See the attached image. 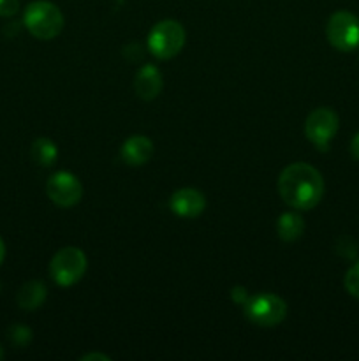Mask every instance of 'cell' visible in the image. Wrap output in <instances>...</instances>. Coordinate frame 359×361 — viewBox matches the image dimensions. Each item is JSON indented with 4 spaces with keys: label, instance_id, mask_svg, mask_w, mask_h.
Returning a JSON list of instances; mask_svg holds the SVG:
<instances>
[{
    "label": "cell",
    "instance_id": "obj_1",
    "mask_svg": "<svg viewBox=\"0 0 359 361\" xmlns=\"http://www.w3.org/2000/svg\"><path fill=\"white\" fill-rule=\"evenodd\" d=\"M278 192L289 207L296 210H312L322 200V175L306 162H296L282 171Z\"/></svg>",
    "mask_w": 359,
    "mask_h": 361
},
{
    "label": "cell",
    "instance_id": "obj_2",
    "mask_svg": "<svg viewBox=\"0 0 359 361\" xmlns=\"http://www.w3.org/2000/svg\"><path fill=\"white\" fill-rule=\"evenodd\" d=\"M23 23L34 37L41 41L55 39L63 28V14L48 0H35L28 4L23 14Z\"/></svg>",
    "mask_w": 359,
    "mask_h": 361
},
{
    "label": "cell",
    "instance_id": "obj_3",
    "mask_svg": "<svg viewBox=\"0 0 359 361\" xmlns=\"http://www.w3.org/2000/svg\"><path fill=\"white\" fill-rule=\"evenodd\" d=\"M183 44H185V28L175 20L158 21L148 35V48L160 60L178 55Z\"/></svg>",
    "mask_w": 359,
    "mask_h": 361
},
{
    "label": "cell",
    "instance_id": "obj_4",
    "mask_svg": "<svg viewBox=\"0 0 359 361\" xmlns=\"http://www.w3.org/2000/svg\"><path fill=\"white\" fill-rule=\"evenodd\" d=\"M84 271H87V256L83 250L76 249V247L60 249L49 263V274H51L53 281L63 288L81 281Z\"/></svg>",
    "mask_w": 359,
    "mask_h": 361
},
{
    "label": "cell",
    "instance_id": "obj_5",
    "mask_svg": "<svg viewBox=\"0 0 359 361\" xmlns=\"http://www.w3.org/2000/svg\"><path fill=\"white\" fill-rule=\"evenodd\" d=\"M245 316L259 326H275L285 319L287 305L280 296L264 293V295L250 296L248 302L245 303Z\"/></svg>",
    "mask_w": 359,
    "mask_h": 361
},
{
    "label": "cell",
    "instance_id": "obj_6",
    "mask_svg": "<svg viewBox=\"0 0 359 361\" xmlns=\"http://www.w3.org/2000/svg\"><path fill=\"white\" fill-rule=\"evenodd\" d=\"M326 34L333 48L352 51L359 46V18L348 11H338L327 20Z\"/></svg>",
    "mask_w": 359,
    "mask_h": 361
},
{
    "label": "cell",
    "instance_id": "obj_7",
    "mask_svg": "<svg viewBox=\"0 0 359 361\" xmlns=\"http://www.w3.org/2000/svg\"><path fill=\"white\" fill-rule=\"evenodd\" d=\"M338 115L329 108H319L308 115L305 122V134L320 152L329 148L331 140L338 133Z\"/></svg>",
    "mask_w": 359,
    "mask_h": 361
},
{
    "label": "cell",
    "instance_id": "obj_8",
    "mask_svg": "<svg viewBox=\"0 0 359 361\" xmlns=\"http://www.w3.org/2000/svg\"><path fill=\"white\" fill-rule=\"evenodd\" d=\"M46 192L56 207L70 208L80 203V200L83 197V185L73 173L58 171L48 180Z\"/></svg>",
    "mask_w": 359,
    "mask_h": 361
},
{
    "label": "cell",
    "instance_id": "obj_9",
    "mask_svg": "<svg viewBox=\"0 0 359 361\" xmlns=\"http://www.w3.org/2000/svg\"><path fill=\"white\" fill-rule=\"evenodd\" d=\"M206 207V200L196 189H180L171 197V210L185 219L199 217Z\"/></svg>",
    "mask_w": 359,
    "mask_h": 361
},
{
    "label": "cell",
    "instance_id": "obj_10",
    "mask_svg": "<svg viewBox=\"0 0 359 361\" xmlns=\"http://www.w3.org/2000/svg\"><path fill=\"white\" fill-rule=\"evenodd\" d=\"M162 85H164L162 74L155 66H143L137 71L134 88H136L137 97H141L143 101H151L157 97L162 90Z\"/></svg>",
    "mask_w": 359,
    "mask_h": 361
},
{
    "label": "cell",
    "instance_id": "obj_11",
    "mask_svg": "<svg viewBox=\"0 0 359 361\" xmlns=\"http://www.w3.org/2000/svg\"><path fill=\"white\" fill-rule=\"evenodd\" d=\"M153 155V143L146 136H130L122 147V159L129 166H143Z\"/></svg>",
    "mask_w": 359,
    "mask_h": 361
},
{
    "label": "cell",
    "instance_id": "obj_12",
    "mask_svg": "<svg viewBox=\"0 0 359 361\" xmlns=\"http://www.w3.org/2000/svg\"><path fill=\"white\" fill-rule=\"evenodd\" d=\"M48 289L41 281H30L18 291V305L25 310H35L44 303Z\"/></svg>",
    "mask_w": 359,
    "mask_h": 361
},
{
    "label": "cell",
    "instance_id": "obj_13",
    "mask_svg": "<svg viewBox=\"0 0 359 361\" xmlns=\"http://www.w3.org/2000/svg\"><path fill=\"white\" fill-rule=\"evenodd\" d=\"M277 231L284 242H294L305 231V222H303L301 215L294 214V212H287V214L280 215V219H278Z\"/></svg>",
    "mask_w": 359,
    "mask_h": 361
},
{
    "label": "cell",
    "instance_id": "obj_14",
    "mask_svg": "<svg viewBox=\"0 0 359 361\" xmlns=\"http://www.w3.org/2000/svg\"><path fill=\"white\" fill-rule=\"evenodd\" d=\"M30 155L35 164L49 168V166L55 164L56 157H58V150H56V145L49 141L48 137H39L32 143Z\"/></svg>",
    "mask_w": 359,
    "mask_h": 361
},
{
    "label": "cell",
    "instance_id": "obj_15",
    "mask_svg": "<svg viewBox=\"0 0 359 361\" xmlns=\"http://www.w3.org/2000/svg\"><path fill=\"white\" fill-rule=\"evenodd\" d=\"M344 286L345 289H347L348 295L359 300V263L352 264V267L348 268V271L345 274Z\"/></svg>",
    "mask_w": 359,
    "mask_h": 361
},
{
    "label": "cell",
    "instance_id": "obj_16",
    "mask_svg": "<svg viewBox=\"0 0 359 361\" xmlns=\"http://www.w3.org/2000/svg\"><path fill=\"white\" fill-rule=\"evenodd\" d=\"M9 341L18 348H25L32 341V330L27 326H21V324H16L9 330Z\"/></svg>",
    "mask_w": 359,
    "mask_h": 361
},
{
    "label": "cell",
    "instance_id": "obj_17",
    "mask_svg": "<svg viewBox=\"0 0 359 361\" xmlns=\"http://www.w3.org/2000/svg\"><path fill=\"white\" fill-rule=\"evenodd\" d=\"M20 9V0H0V16H14Z\"/></svg>",
    "mask_w": 359,
    "mask_h": 361
},
{
    "label": "cell",
    "instance_id": "obj_18",
    "mask_svg": "<svg viewBox=\"0 0 359 361\" xmlns=\"http://www.w3.org/2000/svg\"><path fill=\"white\" fill-rule=\"evenodd\" d=\"M231 296H232V300H234L236 303H239V305H245L246 302H248V298H250V295L248 293H246V289L245 288H234L231 291Z\"/></svg>",
    "mask_w": 359,
    "mask_h": 361
},
{
    "label": "cell",
    "instance_id": "obj_19",
    "mask_svg": "<svg viewBox=\"0 0 359 361\" xmlns=\"http://www.w3.org/2000/svg\"><path fill=\"white\" fill-rule=\"evenodd\" d=\"M351 154L355 161H359V133L351 141Z\"/></svg>",
    "mask_w": 359,
    "mask_h": 361
},
{
    "label": "cell",
    "instance_id": "obj_20",
    "mask_svg": "<svg viewBox=\"0 0 359 361\" xmlns=\"http://www.w3.org/2000/svg\"><path fill=\"white\" fill-rule=\"evenodd\" d=\"M83 361H90V360H102V361H109V356L106 355H99V353H90V355H84Z\"/></svg>",
    "mask_w": 359,
    "mask_h": 361
},
{
    "label": "cell",
    "instance_id": "obj_21",
    "mask_svg": "<svg viewBox=\"0 0 359 361\" xmlns=\"http://www.w3.org/2000/svg\"><path fill=\"white\" fill-rule=\"evenodd\" d=\"M4 257H6V243L0 238V264L4 263Z\"/></svg>",
    "mask_w": 359,
    "mask_h": 361
},
{
    "label": "cell",
    "instance_id": "obj_22",
    "mask_svg": "<svg viewBox=\"0 0 359 361\" xmlns=\"http://www.w3.org/2000/svg\"><path fill=\"white\" fill-rule=\"evenodd\" d=\"M4 358V349H2V345H0V360Z\"/></svg>",
    "mask_w": 359,
    "mask_h": 361
}]
</instances>
